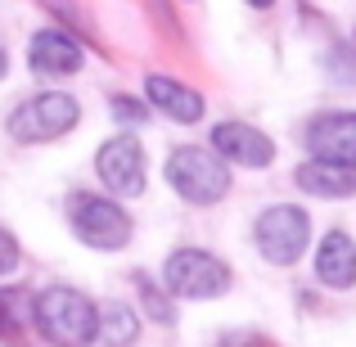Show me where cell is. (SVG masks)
<instances>
[{
    "mask_svg": "<svg viewBox=\"0 0 356 347\" xmlns=\"http://www.w3.org/2000/svg\"><path fill=\"white\" fill-rule=\"evenodd\" d=\"M248 347H275V343H266V339H252Z\"/></svg>",
    "mask_w": 356,
    "mask_h": 347,
    "instance_id": "44dd1931",
    "label": "cell"
},
{
    "mask_svg": "<svg viewBox=\"0 0 356 347\" xmlns=\"http://www.w3.org/2000/svg\"><path fill=\"white\" fill-rule=\"evenodd\" d=\"M252 239H257V252L270 266H293L307 252V243H312V221H307V212L293 208V203H275V208H266L257 217Z\"/></svg>",
    "mask_w": 356,
    "mask_h": 347,
    "instance_id": "277c9868",
    "label": "cell"
},
{
    "mask_svg": "<svg viewBox=\"0 0 356 347\" xmlns=\"http://www.w3.org/2000/svg\"><path fill=\"white\" fill-rule=\"evenodd\" d=\"M145 95H149V104H154L158 113L181 122V127H194V122L203 118V95L194 86H185V81H176V77L154 72V77L145 81Z\"/></svg>",
    "mask_w": 356,
    "mask_h": 347,
    "instance_id": "8fae6325",
    "label": "cell"
},
{
    "mask_svg": "<svg viewBox=\"0 0 356 347\" xmlns=\"http://www.w3.org/2000/svg\"><path fill=\"white\" fill-rule=\"evenodd\" d=\"M167 181L194 208H208V203H221L230 194V163L217 154V149H199V145H181L167 158Z\"/></svg>",
    "mask_w": 356,
    "mask_h": 347,
    "instance_id": "7a4b0ae2",
    "label": "cell"
},
{
    "mask_svg": "<svg viewBox=\"0 0 356 347\" xmlns=\"http://www.w3.org/2000/svg\"><path fill=\"white\" fill-rule=\"evenodd\" d=\"M72 234H77L86 248L99 252H118L131 243V217L118 199L104 194H77L72 199Z\"/></svg>",
    "mask_w": 356,
    "mask_h": 347,
    "instance_id": "5b68a950",
    "label": "cell"
},
{
    "mask_svg": "<svg viewBox=\"0 0 356 347\" xmlns=\"http://www.w3.org/2000/svg\"><path fill=\"white\" fill-rule=\"evenodd\" d=\"M86 50H81L77 36H68L63 27H41L27 45V63H32L36 77H72L81 68Z\"/></svg>",
    "mask_w": 356,
    "mask_h": 347,
    "instance_id": "9c48e42d",
    "label": "cell"
},
{
    "mask_svg": "<svg viewBox=\"0 0 356 347\" xmlns=\"http://www.w3.org/2000/svg\"><path fill=\"white\" fill-rule=\"evenodd\" d=\"M136 289H140V302H145L149 321H158V325H172V321H176V307L167 302V293H163V289H154L145 275H136Z\"/></svg>",
    "mask_w": 356,
    "mask_h": 347,
    "instance_id": "2e32d148",
    "label": "cell"
},
{
    "mask_svg": "<svg viewBox=\"0 0 356 347\" xmlns=\"http://www.w3.org/2000/svg\"><path fill=\"white\" fill-rule=\"evenodd\" d=\"M113 118L122 122V127H145V118H149V108L140 104V99H131V95H113Z\"/></svg>",
    "mask_w": 356,
    "mask_h": 347,
    "instance_id": "e0dca14e",
    "label": "cell"
},
{
    "mask_svg": "<svg viewBox=\"0 0 356 347\" xmlns=\"http://www.w3.org/2000/svg\"><path fill=\"white\" fill-rule=\"evenodd\" d=\"M248 5H252V9H270V5H275V0H248Z\"/></svg>",
    "mask_w": 356,
    "mask_h": 347,
    "instance_id": "ffe728a7",
    "label": "cell"
},
{
    "mask_svg": "<svg viewBox=\"0 0 356 347\" xmlns=\"http://www.w3.org/2000/svg\"><path fill=\"white\" fill-rule=\"evenodd\" d=\"M136 334H140V321H136V312H131L127 302H113V307L99 312V339L108 347H131Z\"/></svg>",
    "mask_w": 356,
    "mask_h": 347,
    "instance_id": "5bb4252c",
    "label": "cell"
},
{
    "mask_svg": "<svg viewBox=\"0 0 356 347\" xmlns=\"http://www.w3.org/2000/svg\"><path fill=\"white\" fill-rule=\"evenodd\" d=\"M5 72H9V54H5V45H0V81H5Z\"/></svg>",
    "mask_w": 356,
    "mask_h": 347,
    "instance_id": "d6986e66",
    "label": "cell"
},
{
    "mask_svg": "<svg viewBox=\"0 0 356 347\" xmlns=\"http://www.w3.org/2000/svg\"><path fill=\"white\" fill-rule=\"evenodd\" d=\"M307 154L316 163H334V167H352L356 172V113H321L307 122L302 131Z\"/></svg>",
    "mask_w": 356,
    "mask_h": 347,
    "instance_id": "ba28073f",
    "label": "cell"
},
{
    "mask_svg": "<svg viewBox=\"0 0 356 347\" xmlns=\"http://www.w3.org/2000/svg\"><path fill=\"white\" fill-rule=\"evenodd\" d=\"M293 181H298V190L316 194V199H352V194H356V172H352V167L316 163V158H307V163L298 167Z\"/></svg>",
    "mask_w": 356,
    "mask_h": 347,
    "instance_id": "4fadbf2b",
    "label": "cell"
},
{
    "mask_svg": "<svg viewBox=\"0 0 356 347\" xmlns=\"http://www.w3.org/2000/svg\"><path fill=\"white\" fill-rule=\"evenodd\" d=\"M163 280H167V293L176 298H221L230 289V266L217 252L176 248L163 266Z\"/></svg>",
    "mask_w": 356,
    "mask_h": 347,
    "instance_id": "8992f818",
    "label": "cell"
},
{
    "mask_svg": "<svg viewBox=\"0 0 356 347\" xmlns=\"http://www.w3.org/2000/svg\"><path fill=\"white\" fill-rule=\"evenodd\" d=\"M27 316H32L27 298L14 293V289H0V343H14L18 334H23Z\"/></svg>",
    "mask_w": 356,
    "mask_h": 347,
    "instance_id": "9a60e30c",
    "label": "cell"
},
{
    "mask_svg": "<svg viewBox=\"0 0 356 347\" xmlns=\"http://www.w3.org/2000/svg\"><path fill=\"white\" fill-rule=\"evenodd\" d=\"M32 325L54 347H86L99 339V307L68 284H54L32 298Z\"/></svg>",
    "mask_w": 356,
    "mask_h": 347,
    "instance_id": "6da1fadb",
    "label": "cell"
},
{
    "mask_svg": "<svg viewBox=\"0 0 356 347\" xmlns=\"http://www.w3.org/2000/svg\"><path fill=\"white\" fill-rule=\"evenodd\" d=\"M14 271H18V243H14V234L0 226V280L14 275Z\"/></svg>",
    "mask_w": 356,
    "mask_h": 347,
    "instance_id": "ac0fdd59",
    "label": "cell"
},
{
    "mask_svg": "<svg viewBox=\"0 0 356 347\" xmlns=\"http://www.w3.org/2000/svg\"><path fill=\"white\" fill-rule=\"evenodd\" d=\"M212 149H217L226 163H239V167H270L275 158V145H270L266 131L248 127V122H221L212 131Z\"/></svg>",
    "mask_w": 356,
    "mask_h": 347,
    "instance_id": "30bf717a",
    "label": "cell"
},
{
    "mask_svg": "<svg viewBox=\"0 0 356 347\" xmlns=\"http://www.w3.org/2000/svg\"><path fill=\"white\" fill-rule=\"evenodd\" d=\"M316 280L325 289H352L356 284V239L348 230H330L316 248Z\"/></svg>",
    "mask_w": 356,
    "mask_h": 347,
    "instance_id": "7c38bea8",
    "label": "cell"
},
{
    "mask_svg": "<svg viewBox=\"0 0 356 347\" xmlns=\"http://www.w3.org/2000/svg\"><path fill=\"white\" fill-rule=\"evenodd\" d=\"M81 122V104L63 90H41V95L23 99V104L9 113V136L18 145H45V140L68 136Z\"/></svg>",
    "mask_w": 356,
    "mask_h": 347,
    "instance_id": "3957f363",
    "label": "cell"
},
{
    "mask_svg": "<svg viewBox=\"0 0 356 347\" xmlns=\"http://www.w3.org/2000/svg\"><path fill=\"white\" fill-rule=\"evenodd\" d=\"M95 172H99L108 194H122V199L145 194V149H140V140L136 136L104 140L95 149Z\"/></svg>",
    "mask_w": 356,
    "mask_h": 347,
    "instance_id": "52a82bcc",
    "label": "cell"
}]
</instances>
